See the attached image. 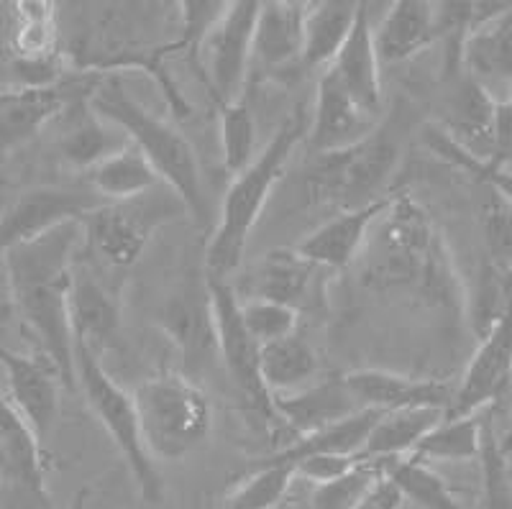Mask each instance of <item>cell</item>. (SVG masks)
<instances>
[{
    "label": "cell",
    "mask_w": 512,
    "mask_h": 509,
    "mask_svg": "<svg viewBox=\"0 0 512 509\" xmlns=\"http://www.w3.org/2000/svg\"><path fill=\"white\" fill-rule=\"evenodd\" d=\"M328 269L305 259L297 249L267 251L244 279L241 300H269L292 307L303 315L315 310L326 297Z\"/></svg>",
    "instance_id": "14"
},
{
    "label": "cell",
    "mask_w": 512,
    "mask_h": 509,
    "mask_svg": "<svg viewBox=\"0 0 512 509\" xmlns=\"http://www.w3.org/2000/svg\"><path fill=\"white\" fill-rule=\"evenodd\" d=\"M438 41V8L425 0H397L374 29L382 64H402Z\"/></svg>",
    "instance_id": "25"
},
{
    "label": "cell",
    "mask_w": 512,
    "mask_h": 509,
    "mask_svg": "<svg viewBox=\"0 0 512 509\" xmlns=\"http://www.w3.org/2000/svg\"><path fill=\"white\" fill-rule=\"evenodd\" d=\"M295 476V466L290 463L259 458L246 479L228 494L226 509H280Z\"/></svg>",
    "instance_id": "35"
},
{
    "label": "cell",
    "mask_w": 512,
    "mask_h": 509,
    "mask_svg": "<svg viewBox=\"0 0 512 509\" xmlns=\"http://www.w3.org/2000/svg\"><path fill=\"white\" fill-rule=\"evenodd\" d=\"M75 376L77 392L93 412L100 428L113 440L116 451L126 461L134 476L139 497L146 504H159L164 499V481L157 469V461L149 456L141 438L139 415H136L134 394H128L121 384L105 371L100 356L90 348L75 343Z\"/></svg>",
    "instance_id": "7"
},
{
    "label": "cell",
    "mask_w": 512,
    "mask_h": 509,
    "mask_svg": "<svg viewBox=\"0 0 512 509\" xmlns=\"http://www.w3.org/2000/svg\"><path fill=\"white\" fill-rule=\"evenodd\" d=\"M382 479L384 461L359 458V463L346 476L331 484L315 486L310 494V509H359Z\"/></svg>",
    "instance_id": "39"
},
{
    "label": "cell",
    "mask_w": 512,
    "mask_h": 509,
    "mask_svg": "<svg viewBox=\"0 0 512 509\" xmlns=\"http://www.w3.org/2000/svg\"><path fill=\"white\" fill-rule=\"evenodd\" d=\"M482 417H443L441 423L425 435L413 456L420 461H479L482 451Z\"/></svg>",
    "instance_id": "34"
},
{
    "label": "cell",
    "mask_w": 512,
    "mask_h": 509,
    "mask_svg": "<svg viewBox=\"0 0 512 509\" xmlns=\"http://www.w3.org/2000/svg\"><path fill=\"white\" fill-rule=\"evenodd\" d=\"M361 3L349 0H320L308 3V16H305V47H303V67L308 70H328L338 52L344 49L354 31L356 16H359Z\"/></svg>",
    "instance_id": "26"
},
{
    "label": "cell",
    "mask_w": 512,
    "mask_h": 509,
    "mask_svg": "<svg viewBox=\"0 0 512 509\" xmlns=\"http://www.w3.org/2000/svg\"><path fill=\"white\" fill-rule=\"evenodd\" d=\"M131 394L144 446L157 463L182 461L208 440L213 410L203 389L190 376H152Z\"/></svg>",
    "instance_id": "6"
},
{
    "label": "cell",
    "mask_w": 512,
    "mask_h": 509,
    "mask_svg": "<svg viewBox=\"0 0 512 509\" xmlns=\"http://www.w3.org/2000/svg\"><path fill=\"white\" fill-rule=\"evenodd\" d=\"M305 16L308 3L272 0L259 6L251 70L282 72L290 64H303Z\"/></svg>",
    "instance_id": "24"
},
{
    "label": "cell",
    "mask_w": 512,
    "mask_h": 509,
    "mask_svg": "<svg viewBox=\"0 0 512 509\" xmlns=\"http://www.w3.org/2000/svg\"><path fill=\"white\" fill-rule=\"evenodd\" d=\"M454 87L443 103V118L436 123L448 139H454L466 154L479 162H489L495 154L497 98L477 77H454Z\"/></svg>",
    "instance_id": "20"
},
{
    "label": "cell",
    "mask_w": 512,
    "mask_h": 509,
    "mask_svg": "<svg viewBox=\"0 0 512 509\" xmlns=\"http://www.w3.org/2000/svg\"><path fill=\"white\" fill-rule=\"evenodd\" d=\"M346 93L354 98L364 113L374 118H384V95H382V62L374 47V29L369 18V3H361L356 16L354 31L344 49L338 52L333 64L328 67Z\"/></svg>",
    "instance_id": "23"
},
{
    "label": "cell",
    "mask_w": 512,
    "mask_h": 509,
    "mask_svg": "<svg viewBox=\"0 0 512 509\" xmlns=\"http://www.w3.org/2000/svg\"><path fill=\"white\" fill-rule=\"evenodd\" d=\"M359 458L356 456H310L295 466V474L308 479L313 486L331 484L354 469Z\"/></svg>",
    "instance_id": "42"
},
{
    "label": "cell",
    "mask_w": 512,
    "mask_h": 509,
    "mask_svg": "<svg viewBox=\"0 0 512 509\" xmlns=\"http://www.w3.org/2000/svg\"><path fill=\"white\" fill-rule=\"evenodd\" d=\"M88 105L95 116L126 134L131 146H136L146 162L152 164L162 185H167L180 197L187 215L205 226L210 215L198 154L180 128L159 118L152 110H146L128 93L118 75H95Z\"/></svg>",
    "instance_id": "4"
},
{
    "label": "cell",
    "mask_w": 512,
    "mask_h": 509,
    "mask_svg": "<svg viewBox=\"0 0 512 509\" xmlns=\"http://www.w3.org/2000/svg\"><path fill=\"white\" fill-rule=\"evenodd\" d=\"M0 8H6V3H0Z\"/></svg>",
    "instance_id": "45"
},
{
    "label": "cell",
    "mask_w": 512,
    "mask_h": 509,
    "mask_svg": "<svg viewBox=\"0 0 512 509\" xmlns=\"http://www.w3.org/2000/svg\"><path fill=\"white\" fill-rule=\"evenodd\" d=\"M208 305L210 320H213V336H216L218 359L223 361L228 379L246 405L264 417L274 420L272 394L267 392L262 382V369H259V356L262 346L254 341L241 315V297L236 287H231L228 279L208 277Z\"/></svg>",
    "instance_id": "10"
},
{
    "label": "cell",
    "mask_w": 512,
    "mask_h": 509,
    "mask_svg": "<svg viewBox=\"0 0 512 509\" xmlns=\"http://www.w3.org/2000/svg\"><path fill=\"white\" fill-rule=\"evenodd\" d=\"M308 134L310 113L305 105H297L274 128L272 139L256 154L254 162L233 177L205 249V274L210 279H228L239 272L251 233L262 218L274 187L285 177L292 154L308 139Z\"/></svg>",
    "instance_id": "3"
},
{
    "label": "cell",
    "mask_w": 512,
    "mask_h": 509,
    "mask_svg": "<svg viewBox=\"0 0 512 509\" xmlns=\"http://www.w3.org/2000/svg\"><path fill=\"white\" fill-rule=\"evenodd\" d=\"M402 502H405V499L397 492V486L384 476V479L374 486V492L364 499V504H361L359 509H400Z\"/></svg>",
    "instance_id": "43"
},
{
    "label": "cell",
    "mask_w": 512,
    "mask_h": 509,
    "mask_svg": "<svg viewBox=\"0 0 512 509\" xmlns=\"http://www.w3.org/2000/svg\"><path fill=\"white\" fill-rule=\"evenodd\" d=\"M402 159L400 123L384 118L369 139L333 154H320L310 164L305 192L313 203L336 213L377 203L390 195V180Z\"/></svg>",
    "instance_id": "5"
},
{
    "label": "cell",
    "mask_w": 512,
    "mask_h": 509,
    "mask_svg": "<svg viewBox=\"0 0 512 509\" xmlns=\"http://www.w3.org/2000/svg\"><path fill=\"white\" fill-rule=\"evenodd\" d=\"M241 315L259 346H269V343L292 336L300 323L297 310L269 300H241Z\"/></svg>",
    "instance_id": "40"
},
{
    "label": "cell",
    "mask_w": 512,
    "mask_h": 509,
    "mask_svg": "<svg viewBox=\"0 0 512 509\" xmlns=\"http://www.w3.org/2000/svg\"><path fill=\"white\" fill-rule=\"evenodd\" d=\"M0 509H52L41 440L0 394Z\"/></svg>",
    "instance_id": "11"
},
{
    "label": "cell",
    "mask_w": 512,
    "mask_h": 509,
    "mask_svg": "<svg viewBox=\"0 0 512 509\" xmlns=\"http://www.w3.org/2000/svg\"><path fill=\"white\" fill-rule=\"evenodd\" d=\"M512 379V297L505 313L482 336L477 353L466 366L446 417H469L489 410Z\"/></svg>",
    "instance_id": "16"
},
{
    "label": "cell",
    "mask_w": 512,
    "mask_h": 509,
    "mask_svg": "<svg viewBox=\"0 0 512 509\" xmlns=\"http://www.w3.org/2000/svg\"><path fill=\"white\" fill-rule=\"evenodd\" d=\"M382 417L379 410H361L359 415L349 417L344 423L331 425L326 430H318V433L303 435V438H295L287 448L277 451L274 456H267L264 461L274 463H290L297 466L300 461L310 456H356L359 458L361 448L367 446V438L372 433V428L377 425V420Z\"/></svg>",
    "instance_id": "29"
},
{
    "label": "cell",
    "mask_w": 512,
    "mask_h": 509,
    "mask_svg": "<svg viewBox=\"0 0 512 509\" xmlns=\"http://www.w3.org/2000/svg\"><path fill=\"white\" fill-rule=\"evenodd\" d=\"M346 384L364 410H413V407H436L448 412L456 389L441 379H418V376L395 374L384 369H359L344 374Z\"/></svg>",
    "instance_id": "21"
},
{
    "label": "cell",
    "mask_w": 512,
    "mask_h": 509,
    "mask_svg": "<svg viewBox=\"0 0 512 509\" xmlns=\"http://www.w3.org/2000/svg\"><path fill=\"white\" fill-rule=\"evenodd\" d=\"M423 144L428 146V149H431L438 159H443V162H448L451 167L461 169L464 174L474 177V180H477L482 187L495 190L497 195H500L502 200H505V203L512 208V172L510 169L492 167V164L474 159L472 154H466V151L461 149L454 139H448V136L443 134L436 123H428V126L423 128Z\"/></svg>",
    "instance_id": "38"
},
{
    "label": "cell",
    "mask_w": 512,
    "mask_h": 509,
    "mask_svg": "<svg viewBox=\"0 0 512 509\" xmlns=\"http://www.w3.org/2000/svg\"><path fill=\"white\" fill-rule=\"evenodd\" d=\"M272 407L274 417L290 425L297 438L344 423V420L364 410L344 376L318 379L300 392L272 394Z\"/></svg>",
    "instance_id": "22"
},
{
    "label": "cell",
    "mask_w": 512,
    "mask_h": 509,
    "mask_svg": "<svg viewBox=\"0 0 512 509\" xmlns=\"http://www.w3.org/2000/svg\"><path fill=\"white\" fill-rule=\"evenodd\" d=\"M446 412L436 407H413V410L382 412L377 425L361 448L364 461H392V458L413 456L423 438L441 423Z\"/></svg>",
    "instance_id": "27"
},
{
    "label": "cell",
    "mask_w": 512,
    "mask_h": 509,
    "mask_svg": "<svg viewBox=\"0 0 512 509\" xmlns=\"http://www.w3.org/2000/svg\"><path fill=\"white\" fill-rule=\"evenodd\" d=\"M185 213L182 200L167 185L126 203H103L82 218V249L105 272H126L141 259L154 233Z\"/></svg>",
    "instance_id": "8"
},
{
    "label": "cell",
    "mask_w": 512,
    "mask_h": 509,
    "mask_svg": "<svg viewBox=\"0 0 512 509\" xmlns=\"http://www.w3.org/2000/svg\"><path fill=\"white\" fill-rule=\"evenodd\" d=\"M262 382L269 394H292L318 382V353L300 333L262 346Z\"/></svg>",
    "instance_id": "30"
},
{
    "label": "cell",
    "mask_w": 512,
    "mask_h": 509,
    "mask_svg": "<svg viewBox=\"0 0 512 509\" xmlns=\"http://www.w3.org/2000/svg\"><path fill=\"white\" fill-rule=\"evenodd\" d=\"M82 241V220H70L3 256L18 318L39 341L44 359L57 369L62 387L70 392H77L70 295Z\"/></svg>",
    "instance_id": "2"
},
{
    "label": "cell",
    "mask_w": 512,
    "mask_h": 509,
    "mask_svg": "<svg viewBox=\"0 0 512 509\" xmlns=\"http://www.w3.org/2000/svg\"><path fill=\"white\" fill-rule=\"evenodd\" d=\"M0 366L6 371L8 400L16 412L24 417L36 438L44 440L52 435L59 417V379L57 369L44 356H26L0 343Z\"/></svg>",
    "instance_id": "17"
},
{
    "label": "cell",
    "mask_w": 512,
    "mask_h": 509,
    "mask_svg": "<svg viewBox=\"0 0 512 509\" xmlns=\"http://www.w3.org/2000/svg\"><path fill=\"white\" fill-rule=\"evenodd\" d=\"M384 476L397 486L402 499L413 502L418 509H464L443 476L418 456L384 461Z\"/></svg>",
    "instance_id": "33"
},
{
    "label": "cell",
    "mask_w": 512,
    "mask_h": 509,
    "mask_svg": "<svg viewBox=\"0 0 512 509\" xmlns=\"http://www.w3.org/2000/svg\"><path fill=\"white\" fill-rule=\"evenodd\" d=\"M382 121L384 118L364 113L331 70L320 72L308 134L315 157L361 144L377 131Z\"/></svg>",
    "instance_id": "18"
},
{
    "label": "cell",
    "mask_w": 512,
    "mask_h": 509,
    "mask_svg": "<svg viewBox=\"0 0 512 509\" xmlns=\"http://www.w3.org/2000/svg\"><path fill=\"white\" fill-rule=\"evenodd\" d=\"M259 0L228 3L223 16L200 44V82L216 105L246 95L254 64V34Z\"/></svg>",
    "instance_id": "9"
},
{
    "label": "cell",
    "mask_w": 512,
    "mask_h": 509,
    "mask_svg": "<svg viewBox=\"0 0 512 509\" xmlns=\"http://www.w3.org/2000/svg\"><path fill=\"white\" fill-rule=\"evenodd\" d=\"M126 146H131L126 134L118 131L116 126H111V123H105L103 118L95 116L88 103H85L80 116L72 118L67 134L59 141V151H62L64 162L77 169H85V172H90L95 164L113 157V154H118Z\"/></svg>",
    "instance_id": "32"
},
{
    "label": "cell",
    "mask_w": 512,
    "mask_h": 509,
    "mask_svg": "<svg viewBox=\"0 0 512 509\" xmlns=\"http://www.w3.org/2000/svg\"><path fill=\"white\" fill-rule=\"evenodd\" d=\"M11 47L21 62H49L59 59L57 3L49 0H21L13 3Z\"/></svg>",
    "instance_id": "31"
},
{
    "label": "cell",
    "mask_w": 512,
    "mask_h": 509,
    "mask_svg": "<svg viewBox=\"0 0 512 509\" xmlns=\"http://www.w3.org/2000/svg\"><path fill=\"white\" fill-rule=\"evenodd\" d=\"M93 82L95 75H88V80L67 77L49 87L16 85L0 90V151L6 154L29 144L41 128L64 116L67 108L88 100Z\"/></svg>",
    "instance_id": "12"
},
{
    "label": "cell",
    "mask_w": 512,
    "mask_h": 509,
    "mask_svg": "<svg viewBox=\"0 0 512 509\" xmlns=\"http://www.w3.org/2000/svg\"><path fill=\"white\" fill-rule=\"evenodd\" d=\"M395 195L397 190H392L390 195L379 197L377 203L372 205H364V208L356 210H341L333 218H328L323 226L315 228L313 233H308L295 249L305 259L315 261L318 267L328 269L333 274L354 267L359 256L364 254V246H367L379 218L390 210Z\"/></svg>",
    "instance_id": "19"
},
{
    "label": "cell",
    "mask_w": 512,
    "mask_h": 509,
    "mask_svg": "<svg viewBox=\"0 0 512 509\" xmlns=\"http://www.w3.org/2000/svg\"><path fill=\"white\" fill-rule=\"evenodd\" d=\"M90 494H93V489H90V486H82V489H77L75 497H72L70 509H88L90 507Z\"/></svg>",
    "instance_id": "44"
},
{
    "label": "cell",
    "mask_w": 512,
    "mask_h": 509,
    "mask_svg": "<svg viewBox=\"0 0 512 509\" xmlns=\"http://www.w3.org/2000/svg\"><path fill=\"white\" fill-rule=\"evenodd\" d=\"M482 200V231L489 256L500 272L512 274V208L495 190L484 187Z\"/></svg>",
    "instance_id": "41"
},
{
    "label": "cell",
    "mask_w": 512,
    "mask_h": 509,
    "mask_svg": "<svg viewBox=\"0 0 512 509\" xmlns=\"http://www.w3.org/2000/svg\"><path fill=\"white\" fill-rule=\"evenodd\" d=\"M280 509H282V507H280Z\"/></svg>",
    "instance_id": "46"
},
{
    "label": "cell",
    "mask_w": 512,
    "mask_h": 509,
    "mask_svg": "<svg viewBox=\"0 0 512 509\" xmlns=\"http://www.w3.org/2000/svg\"><path fill=\"white\" fill-rule=\"evenodd\" d=\"M103 203L105 200H100L95 192L59 190V187L24 192L11 205L0 208V256L36 241L62 223L82 220Z\"/></svg>",
    "instance_id": "13"
},
{
    "label": "cell",
    "mask_w": 512,
    "mask_h": 509,
    "mask_svg": "<svg viewBox=\"0 0 512 509\" xmlns=\"http://www.w3.org/2000/svg\"><path fill=\"white\" fill-rule=\"evenodd\" d=\"M482 509H512V466L507 453L502 451V440L497 438L492 407L482 417Z\"/></svg>",
    "instance_id": "37"
},
{
    "label": "cell",
    "mask_w": 512,
    "mask_h": 509,
    "mask_svg": "<svg viewBox=\"0 0 512 509\" xmlns=\"http://www.w3.org/2000/svg\"><path fill=\"white\" fill-rule=\"evenodd\" d=\"M105 269L95 264L85 249H80L72 272L70 320L72 338L80 346L90 348L95 356L111 351L121 328V302L118 292L108 279Z\"/></svg>",
    "instance_id": "15"
},
{
    "label": "cell",
    "mask_w": 512,
    "mask_h": 509,
    "mask_svg": "<svg viewBox=\"0 0 512 509\" xmlns=\"http://www.w3.org/2000/svg\"><path fill=\"white\" fill-rule=\"evenodd\" d=\"M218 108V128H221V154L223 167L231 177L244 172L254 162L256 149V123L246 95L233 103H221Z\"/></svg>",
    "instance_id": "36"
},
{
    "label": "cell",
    "mask_w": 512,
    "mask_h": 509,
    "mask_svg": "<svg viewBox=\"0 0 512 509\" xmlns=\"http://www.w3.org/2000/svg\"><path fill=\"white\" fill-rule=\"evenodd\" d=\"M88 185L105 203H126L162 187V180L136 146H126L90 169Z\"/></svg>",
    "instance_id": "28"
},
{
    "label": "cell",
    "mask_w": 512,
    "mask_h": 509,
    "mask_svg": "<svg viewBox=\"0 0 512 509\" xmlns=\"http://www.w3.org/2000/svg\"><path fill=\"white\" fill-rule=\"evenodd\" d=\"M356 267L361 284L377 295L408 297L448 318L464 313L466 292L446 238L410 192L397 190Z\"/></svg>",
    "instance_id": "1"
}]
</instances>
